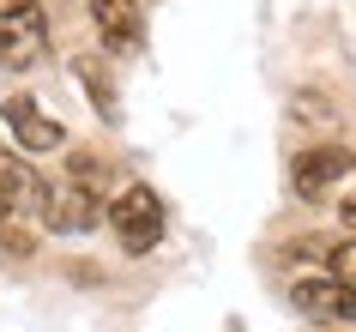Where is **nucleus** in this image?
Listing matches in <instances>:
<instances>
[{
	"mask_svg": "<svg viewBox=\"0 0 356 332\" xmlns=\"http://www.w3.org/2000/svg\"><path fill=\"white\" fill-rule=\"evenodd\" d=\"M290 115H296L302 127H320V121H332V103H320V97H296Z\"/></svg>",
	"mask_w": 356,
	"mask_h": 332,
	"instance_id": "10",
	"label": "nucleus"
},
{
	"mask_svg": "<svg viewBox=\"0 0 356 332\" xmlns=\"http://www.w3.org/2000/svg\"><path fill=\"white\" fill-rule=\"evenodd\" d=\"M0 6H37V0H0Z\"/></svg>",
	"mask_w": 356,
	"mask_h": 332,
	"instance_id": "14",
	"label": "nucleus"
},
{
	"mask_svg": "<svg viewBox=\"0 0 356 332\" xmlns=\"http://www.w3.org/2000/svg\"><path fill=\"white\" fill-rule=\"evenodd\" d=\"M109 218H115V242H121L127 254H151V248L163 242V200H157L145 182H133L127 193L109 205Z\"/></svg>",
	"mask_w": 356,
	"mask_h": 332,
	"instance_id": "2",
	"label": "nucleus"
},
{
	"mask_svg": "<svg viewBox=\"0 0 356 332\" xmlns=\"http://www.w3.org/2000/svg\"><path fill=\"white\" fill-rule=\"evenodd\" d=\"M338 218H344V223H350V230H356V193H350V200H344V212H338Z\"/></svg>",
	"mask_w": 356,
	"mask_h": 332,
	"instance_id": "13",
	"label": "nucleus"
},
{
	"mask_svg": "<svg viewBox=\"0 0 356 332\" xmlns=\"http://www.w3.org/2000/svg\"><path fill=\"white\" fill-rule=\"evenodd\" d=\"M6 127H13V139H19V151H60L67 145V133H60V121H49V115L37 109V97H6Z\"/></svg>",
	"mask_w": 356,
	"mask_h": 332,
	"instance_id": "8",
	"label": "nucleus"
},
{
	"mask_svg": "<svg viewBox=\"0 0 356 332\" xmlns=\"http://www.w3.org/2000/svg\"><path fill=\"white\" fill-rule=\"evenodd\" d=\"M290 308L308 314V320H320V326H350L356 320V284H344V278H332V272L296 278V284H290Z\"/></svg>",
	"mask_w": 356,
	"mask_h": 332,
	"instance_id": "3",
	"label": "nucleus"
},
{
	"mask_svg": "<svg viewBox=\"0 0 356 332\" xmlns=\"http://www.w3.org/2000/svg\"><path fill=\"white\" fill-rule=\"evenodd\" d=\"M356 169V157L344 145H314V151H302L296 157V169H290V187H296L302 200H326L344 175Z\"/></svg>",
	"mask_w": 356,
	"mask_h": 332,
	"instance_id": "6",
	"label": "nucleus"
},
{
	"mask_svg": "<svg viewBox=\"0 0 356 332\" xmlns=\"http://www.w3.org/2000/svg\"><path fill=\"white\" fill-rule=\"evenodd\" d=\"M91 19H97L103 49H115V55H133V49L145 42V13H139V0H91Z\"/></svg>",
	"mask_w": 356,
	"mask_h": 332,
	"instance_id": "7",
	"label": "nucleus"
},
{
	"mask_svg": "<svg viewBox=\"0 0 356 332\" xmlns=\"http://www.w3.org/2000/svg\"><path fill=\"white\" fill-rule=\"evenodd\" d=\"M326 260H332V278L356 284V242H338V248H326Z\"/></svg>",
	"mask_w": 356,
	"mask_h": 332,
	"instance_id": "11",
	"label": "nucleus"
},
{
	"mask_svg": "<svg viewBox=\"0 0 356 332\" xmlns=\"http://www.w3.org/2000/svg\"><path fill=\"white\" fill-rule=\"evenodd\" d=\"M49 49V19L37 6H0V67H31Z\"/></svg>",
	"mask_w": 356,
	"mask_h": 332,
	"instance_id": "4",
	"label": "nucleus"
},
{
	"mask_svg": "<svg viewBox=\"0 0 356 332\" xmlns=\"http://www.w3.org/2000/svg\"><path fill=\"white\" fill-rule=\"evenodd\" d=\"M79 85L91 91V103H97V115H103V121H115V115H121V97H115V79H109V67H103L97 55H85V61H79Z\"/></svg>",
	"mask_w": 356,
	"mask_h": 332,
	"instance_id": "9",
	"label": "nucleus"
},
{
	"mask_svg": "<svg viewBox=\"0 0 356 332\" xmlns=\"http://www.w3.org/2000/svg\"><path fill=\"white\" fill-rule=\"evenodd\" d=\"M103 218H109V205H103V193H97V157H73V175H67L60 187H49L42 223L60 230V236H85V230H97Z\"/></svg>",
	"mask_w": 356,
	"mask_h": 332,
	"instance_id": "1",
	"label": "nucleus"
},
{
	"mask_svg": "<svg viewBox=\"0 0 356 332\" xmlns=\"http://www.w3.org/2000/svg\"><path fill=\"white\" fill-rule=\"evenodd\" d=\"M0 242H6V254H31V236L13 230V223H0Z\"/></svg>",
	"mask_w": 356,
	"mask_h": 332,
	"instance_id": "12",
	"label": "nucleus"
},
{
	"mask_svg": "<svg viewBox=\"0 0 356 332\" xmlns=\"http://www.w3.org/2000/svg\"><path fill=\"white\" fill-rule=\"evenodd\" d=\"M19 212L42 218L49 212V187H42V175L24 164L19 151H0V223L19 218Z\"/></svg>",
	"mask_w": 356,
	"mask_h": 332,
	"instance_id": "5",
	"label": "nucleus"
}]
</instances>
